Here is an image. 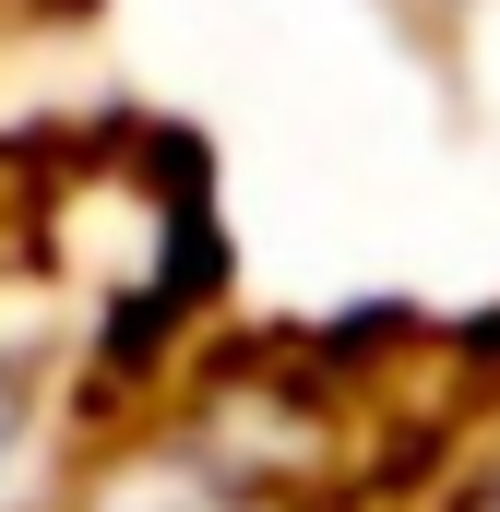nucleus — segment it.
<instances>
[{
  "mask_svg": "<svg viewBox=\"0 0 500 512\" xmlns=\"http://www.w3.org/2000/svg\"><path fill=\"white\" fill-rule=\"evenodd\" d=\"M429 512H500V441H477V453L441 477V501H429Z\"/></svg>",
  "mask_w": 500,
  "mask_h": 512,
  "instance_id": "obj_1",
  "label": "nucleus"
}]
</instances>
